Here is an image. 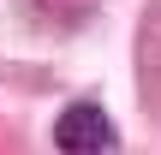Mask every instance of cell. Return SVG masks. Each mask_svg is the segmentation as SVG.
<instances>
[{
	"mask_svg": "<svg viewBox=\"0 0 161 155\" xmlns=\"http://www.w3.org/2000/svg\"><path fill=\"white\" fill-rule=\"evenodd\" d=\"M54 149H66V155H114L119 149V131H114V119L96 102H72L54 119Z\"/></svg>",
	"mask_w": 161,
	"mask_h": 155,
	"instance_id": "obj_1",
	"label": "cell"
},
{
	"mask_svg": "<svg viewBox=\"0 0 161 155\" xmlns=\"http://www.w3.org/2000/svg\"><path fill=\"white\" fill-rule=\"evenodd\" d=\"M36 12H48L54 24H78V18L96 12V0H36Z\"/></svg>",
	"mask_w": 161,
	"mask_h": 155,
	"instance_id": "obj_2",
	"label": "cell"
}]
</instances>
